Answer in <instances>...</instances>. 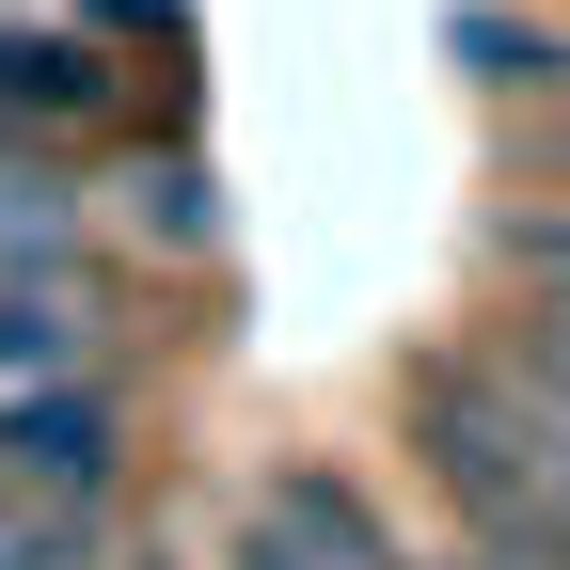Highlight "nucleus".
Instances as JSON below:
<instances>
[{
    "mask_svg": "<svg viewBox=\"0 0 570 570\" xmlns=\"http://www.w3.org/2000/svg\"><path fill=\"white\" fill-rule=\"evenodd\" d=\"M0 285H96L80 190H63L48 159H17V142H0Z\"/></svg>",
    "mask_w": 570,
    "mask_h": 570,
    "instance_id": "7ed1b4c3",
    "label": "nucleus"
},
{
    "mask_svg": "<svg viewBox=\"0 0 570 570\" xmlns=\"http://www.w3.org/2000/svg\"><path fill=\"white\" fill-rule=\"evenodd\" d=\"M491 348H508L523 381H554V396H570V302H554V285H523V317H491Z\"/></svg>",
    "mask_w": 570,
    "mask_h": 570,
    "instance_id": "423d86ee",
    "label": "nucleus"
},
{
    "mask_svg": "<svg viewBox=\"0 0 570 570\" xmlns=\"http://www.w3.org/2000/svg\"><path fill=\"white\" fill-rule=\"evenodd\" d=\"M396 428H412L428 491L460 508V539L523 554V570H570V396L554 381H523L508 348L475 333V348H428L412 365Z\"/></svg>",
    "mask_w": 570,
    "mask_h": 570,
    "instance_id": "f257e3e1",
    "label": "nucleus"
},
{
    "mask_svg": "<svg viewBox=\"0 0 570 570\" xmlns=\"http://www.w3.org/2000/svg\"><path fill=\"white\" fill-rule=\"evenodd\" d=\"M0 570H111V508H0Z\"/></svg>",
    "mask_w": 570,
    "mask_h": 570,
    "instance_id": "20e7f679",
    "label": "nucleus"
},
{
    "mask_svg": "<svg viewBox=\"0 0 570 570\" xmlns=\"http://www.w3.org/2000/svg\"><path fill=\"white\" fill-rule=\"evenodd\" d=\"M460 63H475V80H570V48L523 32V17H460Z\"/></svg>",
    "mask_w": 570,
    "mask_h": 570,
    "instance_id": "39448f33",
    "label": "nucleus"
},
{
    "mask_svg": "<svg viewBox=\"0 0 570 570\" xmlns=\"http://www.w3.org/2000/svg\"><path fill=\"white\" fill-rule=\"evenodd\" d=\"M238 570H333V554H302L285 523H254V508H238Z\"/></svg>",
    "mask_w": 570,
    "mask_h": 570,
    "instance_id": "0eeeda50",
    "label": "nucleus"
},
{
    "mask_svg": "<svg viewBox=\"0 0 570 570\" xmlns=\"http://www.w3.org/2000/svg\"><path fill=\"white\" fill-rule=\"evenodd\" d=\"M111 491H127V412L96 365L0 396V508H111Z\"/></svg>",
    "mask_w": 570,
    "mask_h": 570,
    "instance_id": "f03ea898",
    "label": "nucleus"
}]
</instances>
